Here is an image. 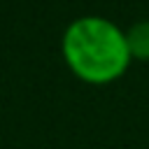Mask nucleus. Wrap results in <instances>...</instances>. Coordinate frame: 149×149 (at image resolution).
I'll list each match as a JSON object with an SVG mask.
<instances>
[{"label":"nucleus","instance_id":"1","mask_svg":"<svg viewBox=\"0 0 149 149\" xmlns=\"http://www.w3.org/2000/svg\"><path fill=\"white\" fill-rule=\"evenodd\" d=\"M61 54L70 72L91 86H107L121 79L133 63L126 30L95 14L79 16L65 26Z\"/></svg>","mask_w":149,"mask_h":149},{"label":"nucleus","instance_id":"2","mask_svg":"<svg viewBox=\"0 0 149 149\" xmlns=\"http://www.w3.org/2000/svg\"><path fill=\"white\" fill-rule=\"evenodd\" d=\"M126 42L133 61H149V19L137 21L126 30Z\"/></svg>","mask_w":149,"mask_h":149}]
</instances>
